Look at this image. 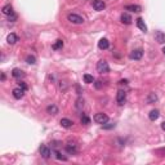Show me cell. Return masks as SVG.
Returning a JSON list of instances; mask_svg holds the SVG:
<instances>
[{"label":"cell","mask_w":165,"mask_h":165,"mask_svg":"<svg viewBox=\"0 0 165 165\" xmlns=\"http://www.w3.org/2000/svg\"><path fill=\"white\" fill-rule=\"evenodd\" d=\"M82 107H84V100H82V98H78V100H76V108L82 110Z\"/></svg>","instance_id":"obj_25"},{"label":"cell","mask_w":165,"mask_h":165,"mask_svg":"<svg viewBox=\"0 0 165 165\" xmlns=\"http://www.w3.org/2000/svg\"><path fill=\"white\" fill-rule=\"evenodd\" d=\"M125 10H130V12L138 13V12H141V10H142V8L139 7V5H126V7H125Z\"/></svg>","instance_id":"obj_21"},{"label":"cell","mask_w":165,"mask_h":165,"mask_svg":"<svg viewBox=\"0 0 165 165\" xmlns=\"http://www.w3.org/2000/svg\"><path fill=\"white\" fill-rule=\"evenodd\" d=\"M97 71L100 74H104V72H108L110 71V66L107 61H104V59H101L100 62L97 63Z\"/></svg>","instance_id":"obj_1"},{"label":"cell","mask_w":165,"mask_h":165,"mask_svg":"<svg viewBox=\"0 0 165 165\" xmlns=\"http://www.w3.org/2000/svg\"><path fill=\"white\" fill-rule=\"evenodd\" d=\"M7 41L8 44H10V45H13V44H16L18 41V36L16 34H9L7 38Z\"/></svg>","instance_id":"obj_17"},{"label":"cell","mask_w":165,"mask_h":165,"mask_svg":"<svg viewBox=\"0 0 165 165\" xmlns=\"http://www.w3.org/2000/svg\"><path fill=\"white\" fill-rule=\"evenodd\" d=\"M146 101H147V103H153V102H156V101H158V95H156L155 93H150Z\"/></svg>","instance_id":"obj_23"},{"label":"cell","mask_w":165,"mask_h":165,"mask_svg":"<svg viewBox=\"0 0 165 165\" xmlns=\"http://www.w3.org/2000/svg\"><path fill=\"white\" fill-rule=\"evenodd\" d=\"M26 61H27L29 65H35V63H36V58H35L34 56H27Z\"/></svg>","instance_id":"obj_27"},{"label":"cell","mask_w":165,"mask_h":165,"mask_svg":"<svg viewBox=\"0 0 165 165\" xmlns=\"http://www.w3.org/2000/svg\"><path fill=\"white\" fill-rule=\"evenodd\" d=\"M102 126H103V129H111V128H114V126H115V124L114 123H110V124L106 123V124H103Z\"/></svg>","instance_id":"obj_30"},{"label":"cell","mask_w":165,"mask_h":165,"mask_svg":"<svg viewBox=\"0 0 165 165\" xmlns=\"http://www.w3.org/2000/svg\"><path fill=\"white\" fill-rule=\"evenodd\" d=\"M159 115H160V112H159V110H152V111L148 114V117H150L151 121H155V120H158Z\"/></svg>","instance_id":"obj_18"},{"label":"cell","mask_w":165,"mask_h":165,"mask_svg":"<svg viewBox=\"0 0 165 165\" xmlns=\"http://www.w3.org/2000/svg\"><path fill=\"white\" fill-rule=\"evenodd\" d=\"M92 4H93V8H94L95 10H98V12H101V10H103L104 8H106V3H104L103 0H94Z\"/></svg>","instance_id":"obj_7"},{"label":"cell","mask_w":165,"mask_h":165,"mask_svg":"<svg viewBox=\"0 0 165 165\" xmlns=\"http://www.w3.org/2000/svg\"><path fill=\"white\" fill-rule=\"evenodd\" d=\"M62 46H63V41L61 39H58L52 45V49H53V50H58V49H62Z\"/></svg>","instance_id":"obj_22"},{"label":"cell","mask_w":165,"mask_h":165,"mask_svg":"<svg viewBox=\"0 0 165 165\" xmlns=\"http://www.w3.org/2000/svg\"><path fill=\"white\" fill-rule=\"evenodd\" d=\"M16 20H17V14H14V13L10 14V16H8V21L9 22H14Z\"/></svg>","instance_id":"obj_29"},{"label":"cell","mask_w":165,"mask_h":165,"mask_svg":"<svg viewBox=\"0 0 165 165\" xmlns=\"http://www.w3.org/2000/svg\"><path fill=\"white\" fill-rule=\"evenodd\" d=\"M39 151H40V155L43 156L44 159H49L50 158V150H49V147H46V146H40V148H39Z\"/></svg>","instance_id":"obj_8"},{"label":"cell","mask_w":165,"mask_h":165,"mask_svg":"<svg viewBox=\"0 0 165 165\" xmlns=\"http://www.w3.org/2000/svg\"><path fill=\"white\" fill-rule=\"evenodd\" d=\"M108 46H110V41L107 39H101L98 41V48L101 50H106V49H108Z\"/></svg>","instance_id":"obj_11"},{"label":"cell","mask_w":165,"mask_h":165,"mask_svg":"<svg viewBox=\"0 0 165 165\" xmlns=\"http://www.w3.org/2000/svg\"><path fill=\"white\" fill-rule=\"evenodd\" d=\"M163 53L165 54V46H164V48H163Z\"/></svg>","instance_id":"obj_36"},{"label":"cell","mask_w":165,"mask_h":165,"mask_svg":"<svg viewBox=\"0 0 165 165\" xmlns=\"http://www.w3.org/2000/svg\"><path fill=\"white\" fill-rule=\"evenodd\" d=\"M46 112H48L49 115H57L58 114V107H57L56 104H49V106L46 107Z\"/></svg>","instance_id":"obj_12"},{"label":"cell","mask_w":165,"mask_h":165,"mask_svg":"<svg viewBox=\"0 0 165 165\" xmlns=\"http://www.w3.org/2000/svg\"><path fill=\"white\" fill-rule=\"evenodd\" d=\"M61 125L63 126V128H71V126L74 125V121L70 119H61Z\"/></svg>","instance_id":"obj_19"},{"label":"cell","mask_w":165,"mask_h":165,"mask_svg":"<svg viewBox=\"0 0 165 165\" xmlns=\"http://www.w3.org/2000/svg\"><path fill=\"white\" fill-rule=\"evenodd\" d=\"M84 81L87 82V84H92V82L94 81V79H93L92 75H89V74H85V75H84Z\"/></svg>","instance_id":"obj_24"},{"label":"cell","mask_w":165,"mask_h":165,"mask_svg":"<svg viewBox=\"0 0 165 165\" xmlns=\"http://www.w3.org/2000/svg\"><path fill=\"white\" fill-rule=\"evenodd\" d=\"M67 87H68V84L66 81H59V89L61 90H66L67 89Z\"/></svg>","instance_id":"obj_28"},{"label":"cell","mask_w":165,"mask_h":165,"mask_svg":"<svg viewBox=\"0 0 165 165\" xmlns=\"http://www.w3.org/2000/svg\"><path fill=\"white\" fill-rule=\"evenodd\" d=\"M94 85H95V88H97V89H100V88L102 87V84H101V81H95V82H94Z\"/></svg>","instance_id":"obj_32"},{"label":"cell","mask_w":165,"mask_h":165,"mask_svg":"<svg viewBox=\"0 0 165 165\" xmlns=\"http://www.w3.org/2000/svg\"><path fill=\"white\" fill-rule=\"evenodd\" d=\"M52 153H53L54 158L58 159V160H62V161H66V160H67V158H66V156H63L58 150H53V151H52Z\"/></svg>","instance_id":"obj_20"},{"label":"cell","mask_w":165,"mask_h":165,"mask_svg":"<svg viewBox=\"0 0 165 165\" xmlns=\"http://www.w3.org/2000/svg\"><path fill=\"white\" fill-rule=\"evenodd\" d=\"M153 36H155V40L158 41L159 44H164V43H165V34H164V32H161V31H156Z\"/></svg>","instance_id":"obj_10"},{"label":"cell","mask_w":165,"mask_h":165,"mask_svg":"<svg viewBox=\"0 0 165 165\" xmlns=\"http://www.w3.org/2000/svg\"><path fill=\"white\" fill-rule=\"evenodd\" d=\"M80 121H81V124H84V125H89V124H90V119L87 116V115L84 114V115H82V116H81Z\"/></svg>","instance_id":"obj_26"},{"label":"cell","mask_w":165,"mask_h":165,"mask_svg":"<svg viewBox=\"0 0 165 165\" xmlns=\"http://www.w3.org/2000/svg\"><path fill=\"white\" fill-rule=\"evenodd\" d=\"M12 94H13V97L16 98V100H21L22 97H23V94H25V90L22 89V88H14L13 89V92H12Z\"/></svg>","instance_id":"obj_9"},{"label":"cell","mask_w":165,"mask_h":165,"mask_svg":"<svg viewBox=\"0 0 165 165\" xmlns=\"http://www.w3.org/2000/svg\"><path fill=\"white\" fill-rule=\"evenodd\" d=\"M67 20L71 22V23H75V25H81L84 23V18L80 17L79 14H75V13H70L67 16Z\"/></svg>","instance_id":"obj_2"},{"label":"cell","mask_w":165,"mask_h":165,"mask_svg":"<svg viewBox=\"0 0 165 165\" xmlns=\"http://www.w3.org/2000/svg\"><path fill=\"white\" fill-rule=\"evenodd\" d=\"M1 80H5V74H1Z\"/></svg>","instance_id":"obj_35"},{"label":"cell","mask_w":165,"mask_h":165,"mask_svg":"<svg viewBox=\"0 0 165 165\" xmlns=\"http://www.w3.org/2000/svg\"><path fill=\"white\" fill-rule=\"evenodd\" d=\"M94 121L97 124L103 125V124L108 123V116H107L106 114H103V112H98V114L94 115Z\"/></svg>","instance_id":"obj_3"},{"label":"cell","mask_w":165,"mask_h":165,"mask_svg":"<svg viewBox=\"0 0 165 165\" xmlns=\"http://www.w3.org/2000/svg\"><path fill=\"white\" fill-rule=\"evenodd\" d=\"M66 151H67L70 155H75V153L78 152V145L74 143V142H68V143L66 145Z\"/></svg>","instance_id":"obj_6"},{"label":"cell","mask_w":165,"mask_h":165,"mask_svg":"<svg viewBox=\"0 0 165 165\" xmlns=\"http://www.w3.org/2000/svg\"><path fill=\"white\" fill-rule=\"evenodd\" d=\"M119 84H128V80H120Z\"/></svg>","instance_id":"obj_33"},{"label":"cell","mask_w":165,"mask_h":165,"mask_svg":"<svg viewBox=\"0 0 165 165\" xmlns=\"http://www.w3.org/2000/svg\"><path fill=\"white\" fill-rule=\"evenodd\" d=\"M161 129H163V130H165V121L161 124Z\"/></svg>","instance_id":"obj_34"},{"label":"cell","mask_w":165,"mask_h":165,"mask_svg":"<svg viewBox=\"0 0 165 165\" xmlns=\"http://www.w3.org/2000/svg\"><path fill=\"white\" fill-rule=\"evenodd\" d=\"M137 27H138V29L141 30V31L147 32V26H146L145 21L142 20V18H138V20H137Z\"/></svg>","instance_id":"obj_14"},{"label":"cell","mask_w":165,"mask_h":165,"mask_svg":"<svg viewBox=\"0 0 165 165\" xmlns=\"http://www.w3.org/2000/svg\"><path fill=\"white\" fill-rule=\"evenodd\" d=\"M142 57H143V50H142V49H134V50H132L130 54H129V58L134 59V61H138Z\"/></svg>","instance_id":"obj_4"},{"label":"cell","mask_w":165,"mask_h":165,"mask_svg":"<svg viewBox=\"0 0 165 165\" xmlns=\"http://www.w3.org/2000/svg\"><path fill=\"white\" fill-rule=\"evenodd\" d=\"M120 21H121L123 23H125V25H130L132 23V17L128 14V13H123V14L120 16Z\"/></svg>","instance_id":"obj_13"},{"label":"cell","mask_w":165,"mask_h":165,"mask_svg":"<svg viewBox=\"0 0 165 165\" xmlns=\"http://www.w3.org/2000/svg\"><path fill=\"white\" fill-rule=\"evenodd\" d=\"M126 101V93L124 92V90H119L116 94V102L117 104H120V106H123L124 103H125Z\"/></svg>","instance_id":"obj_5"},{"label":"cell","mask_w":165,"mask_h":165,"mask_svg":"<svg viewBox=\"0 0 165 165\" xmlns=\"http://www.w3.org/2000/svg\"><path fill=\"white\" fill-rule=\"evenodd\" d=\"M18 85H20V88H22L23 90H27V85L25 84L23 81H20V82H18Z\"/></svg>","instance_id":"obj_31"},{"label":"cell","mask_w":165,"mask_h":165,"mask_svg":"<svg viewBox=\"0 0 165 165\" xmlns=\"http://www.w3.org/2000/svg\"><path fill=\"white\" fill-rule=\"evenodd\" d=\"M1 12L4 13L5 16H10V14H13V7H12L10 4L4 5V7H3V9H1Z\"/></svg>","instance_id":"obj_15"},{"label":"cell","mask_w":165,"mask_h":165,"mask_svg":"<svg viewBox=\"0 0 165 165\" xmlns=\"http://www.w3.org/2000/svg\"><path fill=\"white\" fill-rule=\"evenodd\" d=\"M12 76L16 79H21L25 76V72L22 70H20V68H14V70L12 71Z\"/></svg>","instance_id":"obj_16"}]
</instances>
